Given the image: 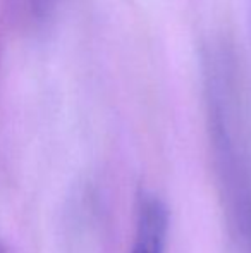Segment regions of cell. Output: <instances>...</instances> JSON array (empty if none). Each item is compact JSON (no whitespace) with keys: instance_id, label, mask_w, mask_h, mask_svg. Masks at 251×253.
I'll return each instance as SVG.
<instances>
[{"instance_id":"cell-1","label":"cell","mask_w":251,"mask_h":253,"mask_svg":"<svg viewBox=\"0 0 251 253\" xmlns=\"http://www.w3.org/2000/svg\"><path fill=\"white\" fill-rule=\"evenodd\" d=\"M169 236V209L160 197L143 193L138 200L136 224L129 253H165Z\"/></svg>"},{"instance_id":"cell-2","label":"cell","mask_w":251,"mask_h":253,"mask_svg":"<svg viewBox=\"0 0 251 253\" xmlns=\"http://www.w3.org/2000/svg\"><path fill=\"white\" fill-rule=\"evenodd\" d=\"M0 253H9V250H7V248L3 247L2 243H0Z\"/></svg>"}]
</instances>
